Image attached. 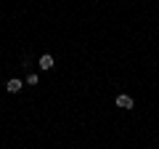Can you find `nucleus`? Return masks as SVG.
Returning a JSON list of instances; mask_svg holds the SVG:
<instances>
[{"instance_id":"3","label":"nucleus","mask_w":159,"mask_h":149,"mask_svg":"<svg viewBox=\"0 0 159 149\" xmlns=\"http://www.w3.org/2000/svg\"><path fill=\"white\" fill-rule=\"evenodd\" d=\"M40 69H53V56H40Z\"/></svg>"},{"instance_id":"1","label":"nucleus","mask_w":159,"mask_h":149,"mask_svg":"<svg viewBox=\"0 0 159 149\" xmlns=\"http://www.w3.org/2000/svg\"><path fill=\"white\" fill-rule=\"evenodd\" d=\"M21 88H24V83L19 80V77H13V80H8V83H6V91H8V93H19Z\"/></svg>"},{"instance_id":"2","label":"nucleus","mask_w":159,"mask_h":149,"mask_svg":"<svg viewBox=\"0 0 159 149\" xmlns=\"http://www.w3.org/2000/svg\"><path fill=\"white\" fill-rule=\"evenodd\" d=\"M117 107H122V109H133V99L127 96V93H119V96H117Z\"/></svg>"}]
</instances>
